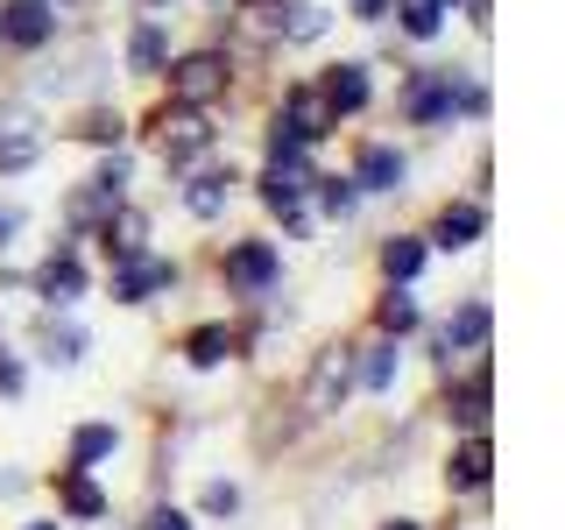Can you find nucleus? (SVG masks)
<instances>
[{
    "label": "nucleus",
    "instance_id": "nucleus-6",
    "mask_svg": "<svg viewBox=\"0 0 565 530\" xmlns=\"http://www.w3.org/2000/svg\"><path fill=\"white\" fill-rule=\"evenodd\" d=\"M170 276L177 269H170L163 255H141V247H135V255H120V269H114V297H120V305H141V297L163 290Z\"/></svg>",
    "mask_w": 565,
    "mask_h": 530
},
{
    "label": "nucleus",
    "instance_id": "nucleus-22",
    "mask_svg": "<svg viewBox=\"0 0 565 530\" xmlns=\"http://www.w3.org/2000/svg\"><path fill=\"white\" fill-rule=\"evenodd\" d=\"M106 247H114V262L135 255L141 247V212H114V220H106Z\"/></svg>",
    "mask_w": 565,
    "mask_h": 530
},
{
    "label": "nucleus",
    "instance_id": "nucleus-21",
    "mask_svg": "<svg viewBox=\"0 0 565 530\" xmlns=\"http://www.w3.org/2000/svg\"><path fill=\"white\" fill-rule=\"evenodd\" d=\"M353 199H361V184H353V177H318V205H326L332 220H347Z\"/></svg>",
    "mask_w": 565,
    "mask_h": 530
},
{
    "label": "nucleus",
    "instance_id": "nucleus-10",
    "mask_svg": "<svg viewBox=\"0 0 565 530\" xmlns=\"http://www.w3.org/2000/svg\"><path fill=\"white\" fill-rule=\"evenodd\" d=\"M353 184H361V191H396V184H403V156L388 149V141L361 149V170H353Z\"/></svg>",
    "mask_w": 565,
    "mask_h": 530
},
{
    "label": "nucleus",
    "instance_id": "nucleus-28",
    "mask_svg": "<svg viewBox=\"0 0 565 530\" xmlns=\"http://www.w3.org/2000/svg\"><path fill=\"white\" fill-rule=\"evenodd\" d=\"M0 389H8V396H14V389H22V368H14L8 353H0Z\"/></svg>",
    "mask_w": 565,
    "mask_h": 530
},
{
    "label": "nucleus",
    "instance_id": "nucleus-3",
    "mask_svg": "<svg viewBox=\"0 0 565 530\" xmlns=\"http://www.w3.org/2000/svg\"><path fill=\"white\" fill-rule=\"evenodd\" d=\"M170 93L184 99V106H205V99H220L226 93V57H212V50H199V57H184L170 71Z\"/></svg>",
    "mask_w": 565,
    "mask_h": 530
},
{
    "label": "nucleus",
    "instance_id": "nucleus-29",
    "mask_svg": "<svg viewBox=\"0 0 565 530\" xmlns=\"http://www.w3.org/2000/svg\"><path fill=\"white\" fill-rule=\"evenodd\" d=\"M149 523H156V530H191L184 517H177V509H156V517H149Z\"/></svg>",
    "mask_w": 565,
    "mask_h": 530
},
{
    "label": "nucleus",
    "instance_id": "nucleus-7",
    "mask_svg": "<svg viewBox=\"0 0 565 530\" xmlns=\"http://www.w3.org/2000/svg\"><path fill=\"white\" fill-rule=\"evenodd\" d=\"M488 326H494V311L473 297V305H459L452 318H446V332H438V347L446 353H481L488 347Z\"/></svg>",
    "mask_w": 565,
    "mask_h": 530
},
{
    "label": "nucleus",
    "instance_id": "nucleus-12",
    "mask_svg": "<svg viewBox=\"0 0 565 530\" xmlns=\"http://www.w3.org/2000/svg\"><path fill=\"white\" fill-rule=\"evenodd\" d=\"M481 226H488V212L481 205H446V212H438V247H473V241H481Z\"/></svg>",
    "mask_w": 565,
    "mask_h": 530
},
{
    "label": "nucleus",
    "instance_id": "nucleus-30",
    "mask_svg": "<svg viewBox=\"0 0 565 530\" xmlns=\"http://www.w3.org/2000/svg\"><path fill=\"white\" fill-rule=\"evenodd\" d=\"M14 226H22V220H14V212H0V247H8V234H14Z\"/></svg>",
    "mask_w": 565,
    "mask_h": 530
},
{
    "label": "nucleus",
    "instance_id": "nucleus-32",
    "mask_svg": "<svg viewBox=\"0 0 565 530\" xmlns=\"http://www.w3.org/2000/svg\"><path fill=\"white\" fill-rule=\"evenodd\" d=\"M22 530H57V523H22Z\"/></svg>",
    "mask_w": 565,
    "mask_h": 530
},
{
    "label": "nucleus",
    "instance_id": "nucleus-14",
    "mask_svg": "<svg viewBox=\"0 0 565 530\" xmlns=\"http://www.w3.org/2000/svg\"><path fill=\"white\" fill-rule=\"evenodd\" d=\"M446 474H452V488H481V481H488V438L473 432L467 446L452 453V467H446Z\"/></svg>",
    "mask_w": 565,
    "mask_h": 530
},
{
    "label": "nucleus",
    "instance_id": "nucleus-2",
    "mask_svg": "<svg viewBox=\"0 0 565 530\" xmlns=\"http://www.w3.org/2000/svg\"><path fill=\"white\" fill-rule=\"evenodd\" d=\"M50 35H57V8H50V0H8V8H0V43L43 50Z\"/></svg>",
    "mask_w": 565,
    "mask_h": 530
},
{
    "label": "nucleus",
    "instance_id": "nucleus-33",
    "mask_svg": "<svg viewBox=\"0 0 565 530\" xmlns=\"http://www.w3.org/2000/svg\"><path fill=\"white\" fill-rule=\"evenodd\" d=\"M388 530H417V523H388Z\"/></svg>",
    "mask_w": 565,
    "mask_h": 530
},
{
    "label": "nucleus",
    "instance_id": "nucleus-17",
    "mask_svg": "<svg viewBox=\"0 0 565 530\" xmlns=\"http://www.w3.org/2000/svg\"><path fill=\"white\" fill-rule=\"evenodd\" d=\"M64 509H71V517H99V509H106V495L85 481V467H71V474H64Z\"/></svg>",
    "mask_w": 565,
    "mask_h": 530
},
{
    "label": "nucleus",
    "instance_id": "nucleus-25",
    "mask_svg": "<svg viewBox=\"0 0 565 530\" xmlns=\"http://www.w3.org/2000/svg\"><path fill=\"white\" fill-rule=\"evenodd\" d=\"M43 347H50V361H78L85 332H71V326H43Z\"/></svg>",
    "mask_w": 565,
    "mask_h": 530
},
{
    "label": "nucleus",
    "instance_id": "nucleus-20",
    "mask_svg": "<svg viewBox=\"0 0 565 530\" xmlns=\"http://www.w3.org/2000/svg\"><path fill=\"white\" fill-rule=\"evenodd\" d=\"M163 50H170V43H163V29L141 22V29H135V43H128V64H135V71H156V64H163Z\"/></svg>",
    "mask_w": 565,
    "mask_h": 530
},
{
    "label": "nucleus",
    "instance_id": "nucleus-15",
    "mask_svg": "<svg viewBox=\"0 0 565 530\" xmlns=\"http://www.w3.org/2000/svg\"><path fill=\"white\" fill-rule=\"evenodd\" d=\"M184 353H191V368H220L226 353H234V332H226V326H199L184 340Z\"/></svg>",
    "mask_w": 565,
    "mask_h": 530
},
{
    "label": "nucleus",
    "instance_id": "nucleus-23",
    "mask_svg": "<svg viewBox=\"0 0 565 530\" xmlns=\"http://www.w3.org/2000/svg\"><path fill=\"white\" fill-rule=\"evenodd\" d=\"M411 326H417V305L403 290H388L382 297V332H411Z\"/></svg>",
    "mask_w": 565,
    "mask_h": 530
},
{
    "label": "nucleus",
    "instance_id": "nucleus-5",
    "mask_svg": "<svg viewBox=\"0 0 565 530\" xmlns=\"http://www.w3.org/2000/svg\"><path fill=\"white\" fill-rule=\"evenodd\" d=\"M353 389V361H347V347H332V353H318V368H311V389H305V411L311 417H326L332 403H340Z\"/></svg>",
    "mask_w": 565,
    "mask_h": 530
},
{
    "label": "nucleus",
    "instance_id": "nucleus-13",
    "mask_svg": "<svg viewBox=\"0 0 565 530\" xmlns=\"http://www.w3.org/2000/svg\"><path fill=\"white\" fill-rule=\"evenodd\" d=\"M452 417L467 424V432H481V424H488V368H481L473 382H459V389H452Z\"/></svg>",
    "mask_w": 565,
    "mask_h": 530
},
{
    "label": "nucleus",
    "instance_id": "nucleus-1",
    "mask_svg": "<svg viewBox=\"0 0 565 530\" xmlns=\"http://www.w3.org/2000/svg\"><path fill=\"white\" fill-rule=\"evenodd\" d=\"M276 276H282V255H276L269 241H241V247H226V283H234L241 297H262Z\"/></svg>",
    "mask_w": 565,
    "mask_h": 530
},
{
    "label": "nucleus",
    "instance_id": "nucleus-18",
    "mask_svg": "<svg viewBox=\"0 0 565 530\" xmlns=\"http://www.w3.org/2000/svg\"><path fill=\"white\" fill-rule=\"evenodd\" d=\"M382 269H388V283H411L424 269V241H388L382 247Z\"/></svg>",
    "mask_w": 565,
    "mask_h": 530
},
{
    "label": "nucleus",
    "instance_id": "nucleus-26",
    "mask_svg": "<svg viewBox=\"0 0 565 530\" xmlns=\"http://www.w3.org/2000/svg\"><path fill=\"white\" fill-rule=\"evenodd\" d=\"M361 382H367V389H388V382H396V347H375V353H367Z\"/></svg>",
    "mask_w": 565,
    "mask_h": 530
},
{
    "label": "nucleus",
    "instance_id": "nucleus-16",
    "mask_svg": "<svg viewBox=\"0 0 565 530\" xmlns=\"http://www.w3.org/2000/svg\"><path fill=\"white\" fill-rule=\"evenodd\" d=\"M403 29H411L417 43H431V35L446 29V0H403Z\"/></svg>",
    "mask_w": 565,
    "mask_h": 530
},
{
    "label": "nucleus",
    "instance_id": "nucleus-27",
    "mask_svg": "<svg viewBox=\"0 0 565 530\" xmlns=\"http://www.w3.org/2000/svg\"><path fill=\"white\" fill-rule=\"evenodd\" d=\"M205 509H212V517H226V509H241V488H234V481H212V488H205Z\"/></svg>",
    "mask_w": 565,
    "mask_h": 530
},
{
    "label": "nucleus",
    "instance_id": "nucleus-11",
    "mask_svg": "<svg viewBox=\"0 0 565 530\" xmlns=\"http://www.w3.org/2000/svg\"><path fill=\"white\" fill-rule=\"evenodd\" d=\"M226 199H234V170H205V177H191V191H184V205L199 212V220H220Z\"/></svg>",
    "mask_w": 565,
    "mask_h": 530
},
{
    "label": "nucleus",
    "instance_id": "nucleus-31",
    "mask_svg": "<svg viewBox=\"0 0 565 530\" xmlns=\"http://www.w3.org/2000/svg\"><path fill=\"white\" fill-rule=\"evenodd\" d=\"M353 8H361V14H382V8H388V0H353Z\"/></svg>",
    "mask_w": 565,
    "mask_h": 530
},
{
    "label": "nucleus",
    "instance_id": "nucleus-8",
    "mask_svg": "<svg viewBox=\"0 0 565 530\" xmlns=\"http://www.w3.org/2000/svg\"><path fill=\"white\" fill-rule=\"evenodd\" d=\"M35 290H43L50 305H71V297L85 290V269H78V255H71V247H57V255H50L43 269H35Z\"/></svg>",
    "mask_w": 565,
    "mask_h": 530
},
{
    "label": "nucleus",
    "instance_id": "nucleus-4",
    "mask_svg": "<svg viewBox=\"0 0 565 530\" xmlns=\"http://www.w3.org/2000/svg\"><path fill=\"white\" fill-rule=\"evenodd\" d=\"M305 191H311L305 156H297V149H276L269 177H262V205H269V212H297V199H305Z\"/></svg>",
    "mask_w": 565,
    "mask_h": 530
},
{
    "label": "nucleus",
    "instance_id": "nucleus-24",
    "mask_svg": "<svg viewBox=\"0 0 565 530\" xmlns=\"http://www.w3.org/2000/svg\"><path fill=\"white\" fill-rule=\"evenodd\" d=\"M205 141H212V135H205V128H191V120H184V135H177V141H163V163H170V170H177V163H191V156H199Z\"/></svg>",
    "mask_w": 565,
    "mask_h": 530
},
{
    "label": "nucleus",
    "instance_id": "nucleus-9",
    "mask_svg": "<svg viewBox=\"0 0 565 530\" xmlns=\"http://www.w3.org/2000/svg\"><path fill=\"white\" fill-rule=\"evenodd\" d=\"M318 99H326L332 114H361V106H367V71H361V64H340V71H326Z\"/></svg>",
    "mask_w": 565,
    "mask_h": 530
},
{
    "label": "nucleus",
    "instance_id": "nucleus-19",
    "mask_svg": "<svg viewBox=\"0 0 565 530\" xmlns=\"http://www.w3.org/2000/svg\"><path fill=\"white\" fill-rule=\"evenodd\" d=\"M106 453H114V424H85V432L71 438V467H93Z\"/></svg>",
    "mask_w": 565,
    "mask_h": 530
}]
</instances>
